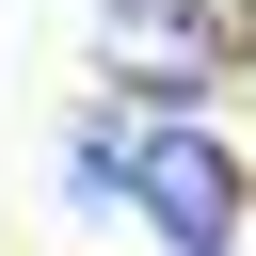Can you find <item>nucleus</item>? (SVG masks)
<instances>
[{
	"instance_id": "nucleus-1",
	"label": "nucleus",
	"mask_w": 256,
	"mask_h": 256,
	"mask_svg": "<svg viewBox=\"0 0 256 256\" xmlns=\"http://www.w3.org/2000/svg\"><path fill=\"white\" fill-rule=\"evenodd\" d=\"M128 192H144V224H160L176 256H224V240H240V160H224L208 128H160Z\"/></svg>"
},
{
	"instance_id": "nucleus-2",
	"label": "nucleus",
	"mask_w": 256,
	"mask_h": 256,
	"mask_svg": "<svg viewBox=\"0 0 256 256\" xmlns=\"http://www.w3.org/2000/svg\"><path fill=\"white\" fill-rule=\"evenodd\" d=\"M96 64L144 96H192L224 64V0H96Z\"/></svg>"
}]
</instances>
